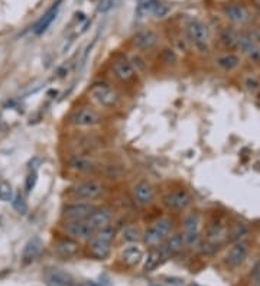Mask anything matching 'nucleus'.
Segmentation results:
<instances>
[{
    "label": "nucleus",
    "mask_w": 260,
    "mask_h": 286,
    "mask_svg": "<svg viewBox=\"0 0 260 286\" xmlns=\"http://www.w3.org/2000/svg\"><path fill=\"white\" fill-rule=\"evenodd\" d=\"M114 236H116V231L110 225L97 230L90 239V244H88L91 256L98 260L107 259L111 252V243L114 240Z\"/></svg>",
    "instance_id": "nucleus-1"
},
{
    "label": "nucleus",
    "mask_w": 260,
    "mask_h": 286,
    "mask_svg": "<svg viewBox=\"0 0 260 286\" xmlns=\"http://www.w3.org/2000/svg\"><path fill=\"white\" fill-rule=\"evenodd\" d=\"M172 231H173V220L169 217H162V219L156 220L151 227H148V230L143 233L142 239L148 247L153 249V247H159L171 236Z\"/></svg>",
    "instance_id": "nucleus-2"
},
{
    "label": "nucleus",
    "mask_w": 260,
    "mask_h": 286,
    "mask_svg": "<svg viewBox=\"0 0 260 286\" xmlns=\"http://www.w3.org/2000/svg\"><path fill=\"white\" fill-rule=\"evenodd\" d=\"M88 94L91 95V98L94 101H97L100 106L103 107H116L119 104L120 97L117 94V91L114 88H111L108 84L106 83H96L90 87Z\"/></svg>",
    "instance_id": "nucleus-3"
},
{
    "label": "nucleus",
    "mask_w": 260,
    "mask_h": 286,
    "mask_svg": "<svg viewBox=\"0 0 260 286\" xmlns=\"http://www.w3.org/2000/svg\"><path fill=\"white\" fill-rule=\"evenodd\" d=\"M103 194V185L97 181H84L71 190V195L78 201H91Z\"/></svg>",
    "instance_id": "nucleus-4"
},
{
    "label": "nucleus",
    "mask_w": 260,
    "mask_h": 286,
    "mask_svg": "<svg viewBox=\"0 0 260 286\" xmlns=\"http://www.w3.org/2000/svg\"><path fill=\"white\" fill-rule=\"evenodd\" d=\"M163 202H165L166 208H169L172 211H184L191 205L193 197L188 191L175 190L166 194V197L163 198Z\"/></svg>",
    "instance_id": "nucleus-5"
},
{
    "label": "nucleus",
    "mask_w": 260,
    "mask_h": 286,
    "mask_svg": "<svg viewBox=\"0 0 260 286\" xmlns=\"http://www.w3.org/2000/svg\"><path fill=\"white\" fill-rule=\"evenodd\" d=\"M97 207L91 202H72L66 204L63 210L64 219L68 220H87Z\"/></svg>",
    "instance_id": "nucleus-6"
},
{
    "label": "nucleus",
    "mask_w": 260,
    "mask_h": 286,
    "mask_svg": "<svg viewBox=\"0 0 260 286\" xmlns=\"http://www.w3.org/2000/svg\"><path fill=\"white\" fill-rule=\"evenodd\" d=\"M69 122L77 127H91L101 122V117L96 110L90 107H83L75 110L69 116Z\"/></svg>",
    "instance_id": "nucleus-7"
},
{
    "label": "nucleus",
    "mask_w": 260,
    "mask_h": 286,
    "mask_svg": "<svg viewBox=\"0 0 260 286\" xmlns=\"http://www.w3.org/2000/svg\"><path fill=\"white\" fill-rule=\"evenodd\" d=\"M65 233L74 240L91 239L96 233L87 220H68L64 225Z\"/></svg>",
    "instance_id": "nucleus-8"
},
{
    "label": "nucleus",
    "mask_w": 260,
    "mask_h": 286,
    "mask_svg": "<svg viewBox=\"0 0 260 286\" xmlns=\"http://www.w3.org/2000/svg\"><path fill=\"white\" fill-rule=\"evenodd\" d=\"M237 46L252 63H260V44L253 35L250 33L240 35L237 41Z\"/></svg>",
    "instance_id": "nucleus-9"
},
{
    "label": "nucleus",
    "mask_w": 260,
    "mask_h": 286,
    "mask_svg": "<svg viewBox=\"0 0 260 286\" xmlns=\"http://www.w3.org/2000/svg\"><path fill=\"white\" fill-rule=\"evenodd\" d=\"M188 35L195 46L201 51H207V41H208V28L201 21H191L188 25Z\"/></svg>",
    "instance_id": "nucleus-10"
},
{
    "label": "nucleus",
    "mask_w": 260,
    "mask_h": 286,
    "mask_svg": "<svg viewBox=\"0 0 260 286\" xmlns=\"http://www.w3.org/2000/svg\"><path fill=\"white\" fill-rule=\"evenodd\" d=\"M48 286H74V279L63 269H48L43 275Z\"/></svg>",
    "instance_id": "nucleus-11"
},
{
    "label": "nucleus",
    "mask_w": 260,
    "mask_h": 286,
    "mask_svg": "<svg viewBox=\"0 0 260 286\" xmlns=\"http://www.w3.org/2000/svg\"><path fill=\"white\" fill-rule=\"evenodd\" d=\"M153 197H155V191L148 181H142L133 188V198L140 207L149 205L153 201Z\"/></svg>",
    "instance_id": "nucleus-12"
},
{
    "label": "nucleus",
    "mask_w": 260,
    "mask_h": 286,
    "mask_svg": "<svg viewBox=\"0 0 260 286\" xmlns=\"http://www.w3.org/2000/svg\"><path fill=\"white\" fill-rule=\"evenodd\" d=\"M247 254H249V244L246 242L240 240V242L233 244V247L228 250L226 259H227V263L231 267H237L246 260Z\"/></svg>",
    "instance_id": "nucleus-13"
},
{
    "label": "nucleus",
    "mask_w": 260,
    "mask_h": 286,
    "mask_svg": "<svg viewBox=\"0 0 260 286\" xmlns=\"http://www.w3.org/2000/svg\"><path fill=\"white\" fill-rule=\"evenodd\" d=\"M158 35L151 29H146V31L137 32L134 36H133V45L137 48V49H143V51H149V49H153L158 44Z\"/></svg>",
    "instance_id": "nucleus-14"
},
{
    "label": "nucleus",
    "mask_w": 260,
    "mask_h": 286,
    "mask_svg": "<svg viewBox=\"0 0 260 286\" xmlns=\"http://www.w3.org/2000/svg\"><path fill=\"white\" fill-rule=\"evenodd\" d=\"M69 168L81 172V174H94L98 169L97 162L94 159L87 158V156H81V155H75L68 160Z\"/></svg>",
    "instance_id": "nucleus-15"
},
{
    "label": "nucleus",
    "mask_w": 260,
    "mask_h": 286,
    "mask_svg": "<svg viewBox=\"0 0 260 286\" xmlns=\"http://www.w3.org/2000/svg\"><path fill=\"white\" fill-rule=\"evenodd\" d=\"M184 246H185L184 234H172L161 244L159 250L163 257H168V256L179 253L184 249Z\"/></svg>",
    "instance_id": "nucleus-16"
},
{
    "label": "nucleus",
    "mask_w": 260,
    "mask_h": 286,
    "mask_svg": "<svg viewBox=\"0 0 260 286\" xmlns=\"http://www.w3.org/2000/svg\"><path fill=\"white\" fill-rule=\"evenodd\" d=\"M111 219H113V214L108 208H96L93 214L87 219V222L93 227L94 231H97L100 228L110 225Z\"/></svg>",
    "instance_id": "nucleus-17"
},
{
    "label": "nucleus",
    "mask_w": 260,
    "mask_h": 286,
    "mask_svg": "<svg viewBox=\"0 0 260 286\" xmlns=\"http://www.w3.org/2000/svg\"><path fill=\"white\" fill-rule=\"evenodd\" d=\"M113 72L120 81L129 83L136 75V68L128 60H117L116 63L113 64Z\"/></svg>",
    "instance_id": "nucleus-18"
},
{
    "label": "nucleus",
    "mask_w": 260,
    "mask_h": 286,
    "mask_svg": "<svg viewBox=\"0 0 260 286\" xmlns=\"http://www.w3.org/2000/svg\"><path fill=\"white\" fill-rule=\"evenodd\" d=\"M43 247V243L39 237H32L26 242L23 252H22V262L23 264H31L32 262L36 260V257L39 256L41 250Z\"/></svg>",
    "instance_id": "nucleus-19"
},
{
    "label": "nucleus",
    "mask_w": 260,
    "mask_h": 286,
    "mask_svg": "<svg viewBox=\"0 0 260 286\" xmlns=\"http://www.w3.org/2000/svg\"><path fill=\"white\" fill-rule=\"evenodd\" d=\"M120 259L125 264H128L130 267L137 266L143 260V250L136 243H131L123 249V252L120 254Z\"/></svg>",
    "instance_id": "nucleus-20"
},
{
    "label": "nucleus",
    "mask_w": 260,
    "mask_h": 286,
    "mask_svg": "<svg viewBox=\"0 0 260 286\" xmlns=\"http://www.w3.org/2000/svg\"><path fill=\"white\" fill-rule=\"evenodd\" d=\"M78 250H80V244L74 239H71V237L61 239L55 244V253L58 254L60 257H63V259H69V257L75 256V254L78 253Z\"/></svg>",
    "instance_id": "nucleus-21"
},
{
    "label": "nucleus",
    "mask_w": 260,
    "mask_h": 286,
    "mask_svg": "<svg viewBox=\"0 0 260 286\" xmlns=\"http://www.w3.org/2000/svg\"><path fill=\"white\" fill-rule=\"evenodd\" d=\"M227 239V227L221 222H214L208 227L207 231V242L213 243L214 246H220Z\"/></svg>",
    "instance_id": "nucleus-22"
},
{
    "label": "nucleus",
    "mask_w": 260,
    "mask_h": 286,
    "mask_svg": "<svg viewBox=\"0 0 260 286\" xmlns=\"http://www.w3.org/2000/svg\"><path fill=\"white\" fill-rule=\"evenodd\" d=\"M61 1V0H60ZM60 1H57L41 19H39V22L35 25V28H33V32L36 33V35H42L43 32H46V29L51 26V23L55 21V18H57V15H58V9H60Z\"/></svg>",
    "instance_id": "nucleus-23"
},
{
    "label": "nucleus",
    "mask_w": 260,
    "mask_h": 286,
    "mask_svg": "<svg viewBox=\"0 0 260 286\" xmlns=\"http://www.w3.org/2000/svg\"><path fill=\"white\" fill-rule=\"evenodd\" d=\"M226 16L233 23H244L249 19L247 10L238 4V3H231L226 7Z\"/></svg>",
    "instance_id": "nucleus-24"
},
{
    "label": "nucleus",
    "mask_w": 260,
    "mask_h": 286,
    "mask_svg": "<svg viewBox=\"0 0 260 286\" xmlns=\"http://www.w3.org/2000/svg\"><path fill=\"white\" fill-rule=\"evenodd\" d=\"M163 256L161 253V250H159V247H153V249H151V252L148 253L146 256V259H145V262H143V270L148 273V272H152V270H155L158 266H159V263L162 262Z\"/></svg>",
    "instance_id": "nucleus-25"
},
{
    "label": "nucleus",
    "mask_w": 260,
    "mask_h": 286,
    "mask_svg": "<svg viewBox=\"0 0 260 286\" xmlns=\"http://www.w3.org/2000/svg\"><path fill=\"white\" fill-rule=\"evenodd\" d=\"M216 64L224 71H233L240 65V57L236 54H226V55L218 57L216 60Z\"/></svg>",
    "instance_id": "nucleus-26"
},
{
    "label": "nucleus",
    "mask_w": 260,
    "mask_h": 286,
    "mask_svg": "<svg viewBox=\"0 0 260 286\" xmlns=\"http://www.w3.org/2000/svg\"><path fill=\"white\" fill-rule=\"evenodd\" d=\"M199 228H201V217H199V214L193 213V214H190L184 220V230H185L187 234H190V233H199Z\"/></svg>",
    "instance_id": "nucleus-27"
},
{
    "label": "nucleus",
    "mask_w": 260,
    "mask_h": 286,
    "mask_svg": "<svg viewBox=\"0 0 260 286\" xmlns=\"http://www.w3.org/2000/svg\"><path fill=\"white\" fill-rule=\"evenodd\" d=\"M249 231H250V228H249V225L246 222L237 221L233 225V230H231V240L240 242L246 236H249Z\"/></svg>",
    "instance_id": "nucleus-28"
},
{
    "label": "nucleus",
    "mask_w": 260,
    "mask_h": 286,
    "mask_svg": "<svg viewBox=\"0 0 260 286\" xmlns=\"http://www.w3.org/2000/svg\"><path fill=\"white\" fill-rule=\"evenodd\" d=\"M122 239L123 242H128V243H137L140 239H142V233L140 230L136 227V225H129L123 230V234H122Z\"/></svg>",
    "instance_id": "nucleus-29"
},
{
    "label": "nucleus",
    "mask_w": 260,
    "mask_h": 286,
    "mask_svg": "<svg viewBox=\"0 0 260 286\" xmlns=\"http://www.w3.org/2000/svg\"><path fill=\"white\" fill-rule=\"evenodd\" d=\"M12 205H13V210H15L18 214L25 216V214L28 213V202H26V199H25V197H23L22 192H18V194L13 197Z\"/></svg>",
    "instance_id": "nucleus-30"
},
{
    "label": "nucleus",
    "mask_w": 260,
    "mask_h": 286,
    "mask_svg": "<svg viewBox=\"0 0 260 286\" xmlns=\"http://www.w3.org/2000/svg\"><path fill=\"white\" fill-rule=\"evenodd\" d=\"M221 42L224 44V46L228 49H233L234 46H237V41H238V36L231 31V29H224L221 32Z\"/></svg>",
    "instance_id": "nucleus-31"
},
{
    "label": "nucleus",
    "mask_w": 260,
    "mask_h": 286,
    "mask_svg": "<svg viewBox=\"0 0 260 286\" xmlns=\"http://www.w3.org/2000/svg\"><path fill=\"white\" fill-rule=\"evenodd\" d=\"M13 199V190L7 181H0V201L7 202Z\"/></svg>",
    "instance_id": "nucleus-32"
},
{
    "label": "nucleus",
    "mask_w": 260,
    "mask_h": 286,
    "mask_svg": "<svg viewBox=\"0 0 260 286\" xmlns=\"http://www.w3.org/2000/svg\"><path fill=\"white\" fill-rule=\"evenodd\" d=\"M159 6V1L158 0H149V1H145L143 4H140L139 6V9H137V12L142 15H145V13H151V12H153L155 13V10H156V7Z\"/></svg>",
    "instance_id": "nucleus-33"
},
{
    "label": "nucleus",
    "mask_w": 260,
    "mask_h": 286,
    "mask_svg": "<svg viewBox=\"0 0 260 286\" xmlns=\"http://www.w3.org/2000/svg\"><path fill=\"white\" fill-rule=\"evenodd\" d=\"M36 182H38V174H36V171H31L28 174L26 179H25V191L28 194L32 192L35 190V187H36Z\"/></svg>",
    "instance_id": "nucleus-34"
},
{
    "label": "nucleus",
    "mask_w": 260,
    "mask_h": 286,
    "mask_svg": "<svg viewBox=\"0 0 260 286\" xmlns=\"http://www.w3.org/2000/svg\"><path fill=\"white\" fill-rule=\"evenodd\" d=\"M244 86H246V90L252 94H255L256 91H259L260 88V83L258 78L255 77H247L246 81H244Z\"/></svg>",
    "instance_id": "nucleus-35"
},
{
    "label": "nucleus",
    "mask_w": 260,
    "mask_h": 286,
    "mask_svg": "<svg viewBox=\"0 0 260 286\" xmlns=\"http://www.w3.org/2000/svg\"><path fill=\"white\" fill-rule=\"evenodd\" d=\"M114 3H116V0H100L97 4V12H100V13L108 12L114 6Z\"/></svg>",
    "instance_id": "nucleus-36"
},
{
    "label": "nucleus",
    "mask_w": 260,
    "mask_h": 286,
    "mask_svg": "<svg viewBox=\"0 0 260 286\" xmlns=\"http://www.w3.org/2000/svg\"><path fill=\"white\" fill-rule=\"evenodd\" d=\"M163 60H165L166 63H175V61H176V55L173 54V51L165 49V51H163Z\"/></svg>",
    "instance_id": "nucleus-37"
},
{
    "label": "nucleus",
    "mask_w": 260,
    "mask_h": 286,
    "mask_svg": "<svg viewBox=\"0 0 260 286\" xmlns=\"http://www.w3.org/2000/svg\"><path fill=\"white\" fill-rule=\"evenodd\" d=\"M260 275V260L255 264V267H253V270H252V278L255 279L256 276H259Z\"/></svg>",
    "instance_id": "nucleus-38"
},
{
    "label": "nucleus",
    "mask_w": 260,
    "mask_h": 286,
    "mask_svg": "<svg viewBox=\"0 0 260 286\" xmlns=\"http://www.w3.org/2000/svg\"><path fill=\"white\" fill-rule=\"evenodd\" d=\"M255 38H256V41L260 44V26L258 28V31H256V35H255Z\"/></svg>",
    "instance_id": "nucleus-39"
},
{
    "label": "nucleus",
    "mask_w": 260,
    "mask_h": 286,
    "mask_svg": "<svg viewBox=\"0 0 260 286\" xmlns=\"http://www.w3.org/2000/svg\"><path fill=\"white\" fill-rule=\"evenodd\" d=\"M255 285L260 286V275H259V276H256V278H255Z\"/></svg>",
    "instance_id": "nucleus-40"
}]
</instances>
